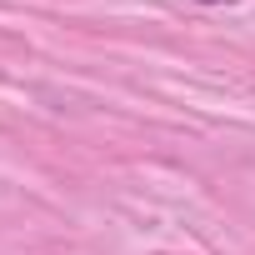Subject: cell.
Instances as JSON below:
<instances>
[{"label":"cell","instance_id":"cell-1","mask_svg":"<svg viewBox=\"0 0 255 255\" xmlns=\"http://www.w3.org/2000/svg\"><path fill=\"white\" fill-rule=\"evenodd\" d=\"M195 5H235V0H195Z\"/></svg>","mask_w":255,"mask_h":255}]
</instances>
